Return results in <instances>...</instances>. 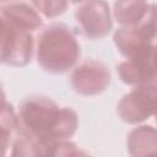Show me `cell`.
I'll use <instances>...</instances> for the list:
<instances>
[{
	"instance_id": "obj_5",
	"label": "cell",
	"mask_w": 157,
	"mask_h": 157,
	"mask_svg": "<svg viewBox=\"0 0 157 157\" xmlns=\"http://www.w3.org/2000/svg\"><path fill=\"white\" fill-rule=\"evenodd\" d=\"M75 5V21L86 38L92 40L102 39L112 32L113 13L108 2L91 0Z\"/></svg>"
},
{
	"instance_id": "obj_1",
	"label": "cell",
	"mask_w": 157,
	"mask_h": 157,
	"mask_svg": "<svg viewBox=\"0 0 157 157\" xmlns=\"http://www.w3.org/2000/svg\"><path fill=\"white\" fill-rule=\"evenodd\" d=\"M18 135L34 137L47 145L69 141L78 128V117L70 107H60L47 96L33 94L18 104Z\"/></svg>"
},
{
	"instance_id": "obj_12",
	"label": "cell",
	"mask_w": 157,
	"mask_h": 157,
	"mask_svg": "<svg viewBox=\"0 0 157 157\" xmlns=\"http://www.w3.org/2000/svg\"><path fill=\"white\" fill-rule=\"evenodd\" d=\"M52 146L34 137L18 135L2 157H48Z\"/></svg>"
},
{
	"instance_id": "obj_7",
	"label": "cell",
	"mask_w": 157,
	"mask_h": 157,
	"mask_svg": "<svg viewBox=\"0 0 157 157\" xmlns=\"http://www.w3.org/2000/svg\"><path fill=\"white\" fill-rule=\"evenodd\" d=\"M121 82L131 87L157 81V44H152L117 65Z\"/></svg>"
},
{
	"instance_id": "obj_4",
	"label": "cell",
	"mask_w": 157,
	"mask_h": 157,
	"mask_svg": "<svg viewBox=\"0 0 157 157\" xmlns=\"http://www.w3.org/2000/svg\"><path fill=\"white\" fill-rule=\"evenodd\" d=\"M157 37V5L151 2L145 18L132 27H118L113 42L121 55L129 58L135 53L155 44Z\"/></svg>"
},
{
	"instance_id": "obj_8",
	"label": "cell",
	"mask_w": 157,
	"mask_h": 157,
	"mask_svg": "<svg viewBox=\"0 0 157 157\" xmlns=\"http://www.w3.org/2000/svg\"><path fill=\"white\" fill-rule=\"evenodd\" d=\"M112 75L104 63L97 59L80 61L69 77L71 88L81 96H97L110 85Z\"/></svg>"
},
{
	"instance_id": "obj_15",
	"label": "cell",
	"mask_w": 157,
	"mask_h": 157,
	"mask_svg": "<svg viewBox=\"0 0 157 157\" xmlns=\"http://www.w3.org/2000/svg\"><path fill=\"white\" fill-rule=\"evenodd\" d=\"M31 4L40 13V16L45 18L61 16L69 6L67 1H31Z\"/></svg>"
},
{
	"instance_id": "obj_6",
	"label": "cell",
	"mask_w": 157,
	"mask_h": 157,
	"mask_svg": "<svg viewBox=\"0 0 157 157\" xmlns=\"http://www.w3.org/2000/svg\"><path fill=\"white\" fill-rule=\"evenodd\" d=\"M1 63L21 67L27 65L36 50L33 33L1 20Z\"/></svg>"
},
{
	"instance_id": "obj_13",
	"label": "cell",
	"mask_w": 157,
	"mask_h": 157,
	"mask_svg": "<svg viewBox=\"0 0 157 157\" xmlns=\"http://www.w3.org/2000/svg\"><path fill=\"white\" fill-rule=\"evenodd\" d=\"M0 128H1V137H2V155H5L17 137L18 125H17V113L13 109L12 104L9 103L5 97L2 99V108L0 115Z\"/></svg>"
},
{
	"instance_id": "obj_3",
	"label": "cell",
	"mask_w": 157,
	"mask_h": 157,
	"mask_svg": "<svg viewBox=\"0 0 157 157\" xmlns=\"http://www.w3.org/2000/svg\"><path fill=\"white\" fill-rule=\"evenodd\" d=\"M119 118L131 125L144 123L157 114V81L132 87L117 104Z\"/></svg>"
},
{
	"instance_id": "obj_2",
	"label": "cell",
	"mask_w": 157,
	"mask_h": 157,
	"mask_svg": "<svg viewBox=\"0 0 157 157\" xmlns=\"http://www.w3.org/2000/svg\"><path fill=\"white\" fill-rule=\"evenodd\" d=\"M38 65L50 74H64L72 70L80 60L81 48L75 33L64 23L44 27L36 40Z\"/></svg>"
},
{
	"instance_id": "obj_14",
	"label": "cell",
	"mask_w": 157,
	"mask_h": 157,
	"mask_svg": "<svg viewBox=\"0 0 157 157\" xmlns=\"http://www.w3.org/2000/svg\"><path fill=\"white\" fill-rule=\"evenodd\" d=\"M48 157H92L72 141H64L52 146Z\"/></svg>"
},
{
	"instance_id": "obj_9",
	"label": "cell",
	"mask_w": 157,
	"mask_h": 157,
	"mask_svg": "<svg viewBox=\"0 0 157 157\" xmlns=\"http://www.w3.org/2000/svg\"><path fill=\"white\" fill-rule=\"evenodd\" d=\"M0 18L32 33L43 26V17L31 2H1Z\"/></svg>"
},
{
	"instance_id": "obj_10",
	"label": "cell",
	"mask_w": 157,
	"mask_h": 157,
	"mask_svg": "<svg viewBox=\"0 0 157 157\" xmlns=\"http://www.w3.org/2000/svg\"><path fill=\"white\" fill-rule=\"evenodd\" d=\"M130 157H157V128L152 125H137L126 139Z\"/></svg>"
},
{
	"instance_id": "obj_11",
	"label": "cell",
	"mask_w": 157,
	"mask_h": 157,
	"mask_svg": "<svg viewBox=\"0 0 157 157\" xmlns=\"http://www.w3.org/2000/svg\"><path fill=\"white\" fill-rule=\"evenodd\" d=\"M151 2L146 1H115L113 4V18L119 27H132L140 23L150 10Z\"/></svg>"
},
{
	"instance_id": "obj_16",
	"label": "cell",
	"mask_w": 157,
	"mask_h": 157,
	"mask_svg": "<svg viewBox=\"0 0 157 157\" xmlns=\"http://www.w3.org/2000/svg\"><path fill=\"white\" fill-rule=\"evenodd\" d=\"M153 118H155V121H156V123H157V114H156V115H155V117H153Z\"/></svg>"
}]
</instances>
